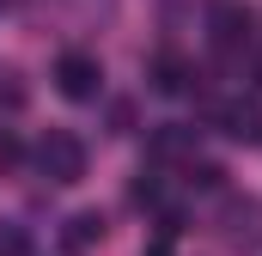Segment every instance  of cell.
Listing matches in <instances>:
<instances>
[{"label": "cell", "instance_id": "11", "mask_svg": "<svg viewBox=\"0 0 262 256\" xmlns=\"http://www.w3.org/2000/svg\"><path fill=\"white\" fill-rule=\"evenodd\" d=\"M128 201H134V207H159V177H146V171H140V177H134V189H128Z\"/></svg>", "mask_w": 262, "mask_h": 256}, {"label": "cell", "instance_id": "7", "mask_svg": "<svg viewBox=\"0 0 262 256\" xmlns=\"http://www.w3.org/2000/svg\"><path fill=\"white\" fill-rule=\"evenodd\" d=\"M104 244V214H73L61 226V250L67 256H85V250H98Z\"/></svg>", "mask_w": 262, "mask_h": 256}, {"label": "cell", "instance_id": "8", "mask_svg": "<svg viewBox=\"0 0 262 256\" xmlns=\"http://www.w3.org/2000/svg\"><path fill=\"white\" fill-rule=\"evenodd\" d=\"M189 86H195V67L183 61V55H159V61H152V92L177 98V92H189Z\"/></svg>", "mask_w": 262, "mask_h": 256}, {"label": "cell", "instance_id": "5", "mask_svg": "<svg viewBox=\"0 0 262 256\" xmlns=\"http://www.w3.org/2000/svg\"><path fill=\"white\" fill-rule=\"evenodd\" d=\"M213 122H220V134H226V140H262V110L250 104V98L220 104V110H213Z\"/></svg>", "mask_w": 262, "mask_h": 256}, {"label": "cell", "instance_id": "2", "mask_svg": "<svg viewBox=\"0 0 262 256\" xmlns=\"http://www.w3.org/2000/svg\"><path fill=\"white\" fill-rule=\"evenodd\" d=\"M220 238L232 250H256L262 244V201L256 195H226L220 201Z\"/></svg>", "mask_w": 262, "mask_h": 256}, {"label": "cell", "instance_id": "9", "mask_svg": "<svg viewBox=\"0 0 262 256\" xmlns=\"http://www.w3.org/2000/svg\"><path fill=\"white\" fill-rule=\"evenodd\" d=\"M25 98H31L25 92V73L18 67H0V110H25Z\"/></svg>", "mask_w": 262, "mask_h": 256}, {"label": "cell", "instance_id": "3", "mask_svg": "<svg viewBox=\"0 0 262 256\" xmlns=\"http://www.w3.org/2000/svg\"><path fill=\"white\" fill-rule=\"evenodd\" d=\"M250 6H238V0H207V37H213V49L220 55H238V49H250Z\"/></svg>", "mask_w": 262, "mask_h": 256}, {"label": "cell", "instance_id": "12", "mask_svg": "<svg viewBox=\"0 0 262 256\" xmlns=\"http://www.w3.org/2000/svg\"><path fill=\"white\" fill-rule=\"evenodd\" d=\"M110 134H134V104H128V98L110 104Z\"/></svg>", "mask_w": 262, "mask_h": 256}, {"label": "cell", "instance_id": "4", "mask_svg": "<svg viewBox=\"0 0 262 256\" xmlns=\"http://www.w3.org/2000/svg\"><path fill=\"white\" fill-rule=\"evenodd\" d=\"M55 86H61V98H73V104H92L98 92H104V67H98V55H61L55 61Z\"/></svg>", "mask_w": 262, "mask_h": 256}, {"label": "cell", "instance_id": "13", "mask_svg": "<svg viewBox=\"0 0 262 256\" xmlns=\"http://www.w3.org/2000/svg\"><path fill=\"white\" fill-rule=\"evenodd\" d=\"M18 159H25V146H18V140H12V134H0V171H12V165H18Z\"/></svg>", "mask_w": 262, "mask_h": 256}, {"label": "cell", "instance_id": "10", "mask_svg": "<svg viewBox=\"0 0 262 256\" xmlns=\"http://www.w3.org/2000/svg\"><path fill=\"white\" fill-rule=\"evenodd\" d=\"M189 183H195V189H226V171H220L213 159H189Z\"/></svg>", "mask_w": 262, "mask_h": 256}, {"label": "cell", "instance_id": "1", "mask_svg": "<svg viewBox=\"0 0 262 256\" xmlns=\"http://www.w3.org/2000/svg\"><path fill=\"white\" fill-rule=\"evenodd\" d=\"M37 171H43L49 183H79V177H85V140L67 134V128H49V134L37 140Z\"/></svg>", "mask_w": 262, "mask_h": 256}, {"label": "cell", "instance_id": "6", "mask_svg": "<svg viewBox=\"0 0 262 256\" xmlns=\"http://www.w3.org/2000/svg\"><path fill=\"white\" fill-rule=\"evenodd\" d=\"M189 153H195V128H183V122H165L146 134V159L152 165H171V159H189Z\"/></svg>", "mask_w": 262, "mask_h": 256}]
</instances>
